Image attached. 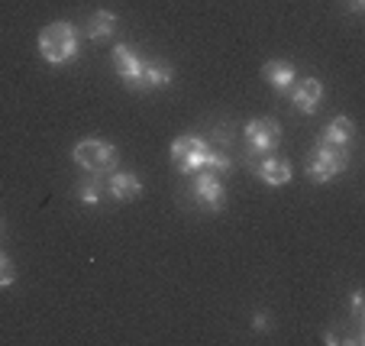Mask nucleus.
<instances>
[{"instance_id":"1","label":"nucleus","mask_w":365,"mask_h":346,"mask_svg":"<svg viewBox=\"0 0 365 346\" xmlns=\"http://www.w3.org/2000/svg\"><path fill=\"white\" fill-rule=\"evenodd\" d=\"M39 56L48 65H68L78 58V29L68 20H56L39 29Z\"/></svg>"},{"instance_id":"2","label":"nucleus","mask_w":365,"mask_h":346,"mask_svg":"<svg viewBox=\"0 0 365 346\" xmlns=\"http://www.w3.org/2000/svg\"><path fill=\"white\" fill-rule=\"evenodd\" d=\"M71 159H75V166L81 172L94 175V178H107L117 168L120 153H117V146L107 143V139H81L71 149Z\"/></svg>"},{"instance_id":"3","label":"nucleus","mask_w":365,"mask_h":346,"mask_svg":"<svg viewBox=\"0 0 365 346\" xmlns=\"http://www.w3.org/2000/svg\"><path fill=\"white\" fill-rule=\"evenodd\" d=\"M349 168V146H327V143H317L310 149L307 156V172L310 181H317V185H327L330 178H336L339 172Z\"/></svg>"},{"instance_id":"4","label":"nucleus","mask_w":365,"mask_h":346,"mask_svg":"<svg viewBox=\"0 0 365 346\" xmlns=\"http://www.w3.org/2000/svg\"><path fill=\"white\" fill-rule=\"evenodd\" d=\"M210 153H214V146L207 143L204 136H194V133L172 139V149H168L175 172H181V175L204 172V168L210 166Z\"/></svg>"},{"instance_id":"5","label":"nucleus","mask_w":365,"mask_h":346,"mask_svg":"<svg viewBox=\"0 0 365 346\" xmlns=\"http://www.w3.org/2000/svg\"><path fill=\"white\" fill-rule=\"evenodd\" d=\"M242 139L252 156H272L282 146V123L275 117H252L242 126Z\"/></svg>"},{"instance_id":"6","label":"nucleus","mask_w":365,"mask_h":346,"mask_svg":"<svg viewBox=\"0 0 365 346\" xmlns=\"http://www.w3.org/2000/svg\"><path fill=\"white\" fill-rule=\"evenodd\" d=\"M191 198L210 214H220L227 208V185L214 172H194L191 175Z\"/></svg>"},{"instance_id":"7","label":"nucleus","mask_w":365,"mask_h":346,"mask_svg":"<svg viewBox=\"0 0 365 346\" xmlns=\"http://www.w3.org/2000/svg\"><path fill=\"white\" fill-rule=\"evenodd\" d=\"M172 81H175L172 65H165V62H143L139 75L130 78V81H123V84L130 91H159V88H168Z\"/></svg>"},{"instance_id":"8","label":"nucleus","mask_w":365,"mask_h":346,"mask_svg":"<svg viewBox=\"0 0 365 346\" xmlns=\"http://www.w3.org/2000/svg\"><path fill=\"white\" fill-rule=\"evenodd\" d=\"M320 101H324V84H320V78H304V81H294V88H291V104H294L297 113H304V117L317 113Z\"/></svg>"},{"instance_id":"9","label":"nucleus","mask_w":365,"mask_h":346,"mask_svg":"<svg viewBox=\"0 0 365 346\" xmlns=\"http://www.w3.org/2000/svg\"><path fill=\"white\" fill-rule=\"evenodd\" d=\"M107 194H110L117 204H130L136 201V198H143V181H139V175L133 172H117L113 168L110 175H107Z\"/></svg>"},{"instance_id":"10","label":"nucleus","mask_w":365,"mask_h":346,"mask_svg":"<svg viewBox=\"0 0 365 346\" xmlns=\"http://www.w3.org/2000/svg\"><path fill=\"white\" fill-rule=\"evenodd\" d=\"M262 78L272 84L275 91H282V94H288L291 88H294L297 81V71L291 62H284V58H272V62L262 65Z\"/></svg>"},{"instance_id":"11","label":"nucleus","mask_w":365,"mask_h":346,"mask_svg":"<svg viewBox=\"0 0 365 346\" xmlns=\"http://www.w3.org/2000/svg\"><path fill=\"white\" fill-rule=\"evenodd\" d=\"M117 33V14L113 10H94V14L84 20V36L91 42H103Z\"/></svg>"},{"instance_id":"12","label":"nucleus","mask_w":365,"mask_h":346,"mask_svg":"<svg viewBox=\"0 0 365 346\" xmlns=\"http://www.w3.org/2000/svg\"><path fill=\"white\" fill-rule=\"evenodd\" d=\"M255 175H259V181L269 188H282L291 181V166L284 159H262L259 166H255Z\"/></svg>"},{"instance_id":"13","label":"nucleus","mask_w":365,"mask_h":346,"mask_svg":"<svg viewBox=\"0 0 365 346\" xmlns=\"http://www.w3.org/2000/svg\"><path fill=\"white\" fill-rule=\"evenodd\" d=\"M352 136H356V123L352 117H333L330 123L324 126L317 143H327V146H349Z\"/></svg>"},{"instance_id":"14","label":"nucleus","mask_w":365,"mask_h":346,"mask_svg":"<svg viewBox=\"0 0 365 346\" xmlns=\"http://www.w3.org/2000/svg\"><path fill=\"white\" fill-rule=\"evenodd\" d=\"M110 62H113V68H117V75L123 78V81L136 78V75H139V68H143V58H139L130 46H123V42H120V46H113Z\"/></svg>"},{"instance_id":"15","label":"nucleus","mask_w":365,"mask_h":346,"mask_svg":"<svg viewBox=\"0 0 365 346\" xmlns=\"http://www.w3.org/2000/svg\"><path fill=\"white\" fill-rule=\"evenodd\" d=\"M103 194H107V188H103V181H84L81 188H78V201L84 204V208H97V204L103 201Z\"/></svg>"},{"instance_id":"16","label":"nucleus","mask_w":365,"mask_h":346,"mask_svg":"<svg viewBox=\"0 0 365 346\" xmlns=\"http://www.w3.org/2000/svg\"><path fill=\"white\" fill-rule=\"evenodd\" d=\"M14 278H16L14 263H10V259L0 253V288H10V285H14Z\"/></svg>"},{"instance_id":"17","label":"nucleus","mask_w":365,"mask_h":346,"mask_svg":"<svg viewBox=\"0 0 365 346\" xmlns=\"http://www.w3.org/2000/svg\"><path fill=\"white\" fill-rule=\"evenodd\" d=\"M252 330H259V333L269 330V314H265V311H255V317H252Z\"/></svg>"},{"instance_id":"18","label":"nucleus","mask_w":365,"mask_h":346,"mask_svg":"<svg viewBox=\"0 0 365 346\" xmlns=\"http://www.w3.org/2000/svg\"><path fill=\"white\" fill-rule=\"evenodd\" d=\"M346 7H349V14L362 16L365 14V0H346Z\"/></svg>"},{"instance_id":"19","label":"nucleus","mask_w":365,"mask_h":346,"mask_svg":"<svg viewBox=\"0 0 365 346\" xmlns=\"http://www.w3.org/2000/svg\"><path fill=\"white\" fill-rule=\"evenodd\" d=\"M352 314L362 317V291H352Z\"/></svg>"},{"instance_id":"20","label":"nucleus","mask_w":365,"mask_h":346,"mask_svg":"<svg viewBox=\"0 0 365 346\" xmlns=\"http://www.w3.org/2000/svg\"><path fill=\"white\" fill-rule=\"evenodd\" d=\"M336 340H339V337H336V330H327V333H324V343H330V346H333Z\"/></svg>"},{"instance_id":"21","label":"nucleus","mask_w":365,"mask_h":346,"mask_svg":"<svg viewBox=\"0 0 365 346\" xmlns=\"http://www.w3.org/2000/svg\"><path fill=\"white\" fill-rule=\"evenodd\" d=\"M0 236H4V217H0Z\"/></svg>"}]
</instances>
